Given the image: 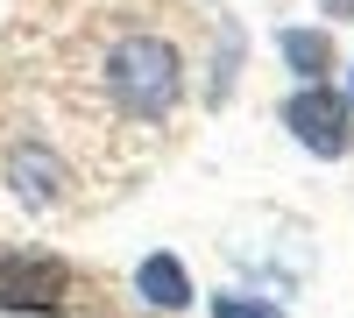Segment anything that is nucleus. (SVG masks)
<instances>
[{"instance_id":"obj_1","label":"nucleus","mask_w":354,"mask_h":318,"mask_svg":"<svg viewBox=\"0 0 354 318\" xmlns=\"http://www.w3.org/2000/svg\"><path fill=\"white\" fill-rule=\"evenodd\" d=\"M106 78H113V92H121L128 113H142V121H163V113L177 106V50L163 36H128L121 50L106 57Z\"/></svg>"},{"instance_id":"obj_4","label":"nucleus","mask_w":354,"mask_h":318,"mask_svg":"<svg viewBox=\"0 0 354 318\" xmlns=\"http://www.w3.org/2000/svg\"><path fill=\"white\" fill-rule=\"evenodd\" d=\"M135 290L149 297V304H163V311L192 304V283H185V269H177V255H149V262L135 269Z\"/></svg>"},{"instance_id":"obj_6","label":"nucleus","mask_w":354,"mask_h":318,"mask_svg":"<svg viewBox=\"0 0 354 318\" xmlns=\"http://www.w3.org/2000/svg\"><path fill=\"white\" fill-rule=\"evenodd\" d=\"M213 318H283L270 304H248V297H213Z\"/></svg>"},{"instance_id":"obj_3","label":"nucleus","mask_w":354,"mask_h":318,"mask_svg":"<svg viewBox=\"0 0 354 318\" xmlns=\"http://www.w3.org/2000/svg\"><path fill=\"white\" fill-rule=\"evenodd\" d=\"M283 128L298 135L312 156H347V141H354V128H347V99L326 92V85H305V92H290Z\"/></svg>"},{"instance_id":"obj_2","label":"nucleus","mask_w":354,"mask_h":318,"mask_svg":"<svg viewBox=\"0 0 354 318\" xmlns=\"http://www.w3.org/2000/svg\"><path fill=\"white\" fill-rule=\"evenodd\" d=\"M71 269L43 248H0V311H64Z\"/></svg>"},{"instance_id":"obj_5","label":"nucleus","mask_w":354,"mask_h":318,"mask_svg":"<svg viewBox=\"0 0 354 318\" xmlns=\"http://www.w3.org/2000/svg\"><path fill=\"white\" fill-rule=\"evenodd\" d=\"M283 57L298 64L312 85L326 78V64H333V50H326V36H305V28H283Z\"/></svg>"},{"instance_id":"obj_7","label":"nucleus","mask_w":354,"mask_h":318,"mask_svg":"<svg viewBox=\"0 0 354 318\" xmlns=\"http://www.w3.org/2000/svg\"><path fill=\"white\" fill-rule=\"evenodd\" d=\"M347 99H354V85H347Z\"/></svg>"}]
</instances>
